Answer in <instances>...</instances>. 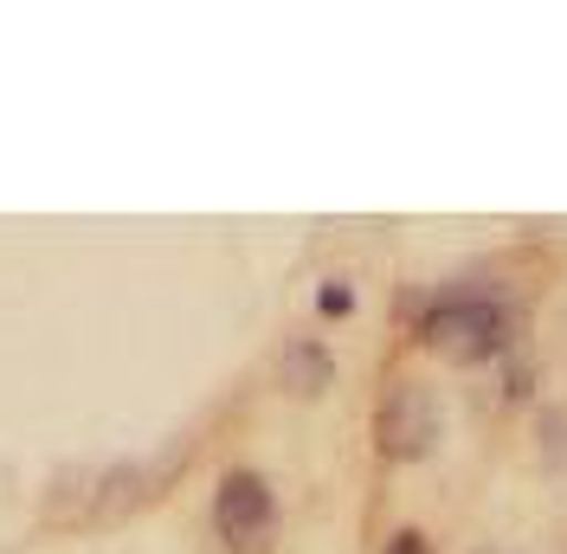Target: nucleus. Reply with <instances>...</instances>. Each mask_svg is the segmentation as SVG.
I'll list each match as a JSON object with an SVG mask.
<instances>
[{
    "mask_svg": "<svg viewBox=\"0 0 567 554\" xmlns=\"http://www.w3.org/2000/svg\"><path fill=\"white\" fill-rule=\"evenodd\" d=\"M420 342L445 361H496L503 348L516 342V310L503 290H484V284H452L439 297H425L420 310Z\"/></svg>",
    "mask_w": 567,
    "mask_h": 554,
    "instance_id": "nucleus-1",
    "label": "nucleus"
},
{
    "mask_svg": "<svg viewBox=\"0 0 567 554\" xmlns=\"http://www.w3.org/2000/svg\"><path fill=\"white\" fill-rule=\"evenodd\" d=\"M374 432H381L388 458H425V451L439 445V400L420 381H393L388 400H381Z\"/></svg>",
    "mask_w": 567,
    "mask_h": 554,
    "instance_id": "nucleus-3",
    "label": "nucleus"
},
{
    "mask_svg": "<svg viewBox=\"0 0 567 554\" xmlns=\"http://www.w3.org/2000/svg\"><path fill=\"white\" fill-rule=\"evenodd\" d=\"M284 375H290L297 393H322V387H329V355H322L317 342H297L290 361H284Z\"/></svg>",
    "mask_w": 567,
    "mask_h": 554,
    "instance_id": "nucleus-4",
    "label": "nucleus"
},
{
    "mask_svg": "<svg viewBox=\"0 0 567 554\" xmlns=\"http://www.w3.org/2000/svg\"><path fill=\"white\" fill-rule=\"evenodd\" d=\"M317 310H322V316H349V310H354V290L342 284V277H329V284L317 290Z\"/></svg>",
    "mask_w": 567,
    "mask_h": 554,
    "instance_id": "nucleus-5",
    "label": "nucleus"
},
{
    "mask_svg": "<svg viewBox=\"0 0 567 554\" xmlns=\"http://www.w3.org/2000/svg\"><path fill=\"white\" fill-rule=\"evenodd\" d=\"M381 554H432V542H425L420 529H400V535H393V542H388Z\"/></svg>",
    "mask_w": 567,
    "mask_h": 554,
    "instance_id": "nucleus-6",
    "label": "nucleus"
},
{
    "mask_svg": "<svg viewBox=\"0 0 567 554\" xmlns=\"http://www.w3.org/2000/svg\"><path fill=\"white\" fill-rule=\"evenodd\" d=\"M213 529L233 554H271L278 542V496L258 471H226L213 490Z\"/></svg>",
    "mask_w": 567,
    "mask_h": 554,
    "instance_id": "nucleus-2",
    "label": "nucleus"
}]
</instances>
